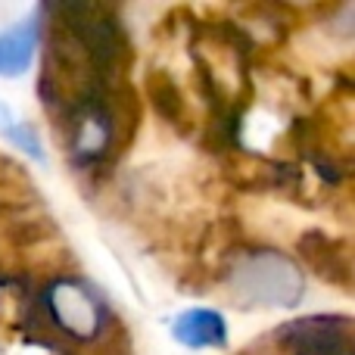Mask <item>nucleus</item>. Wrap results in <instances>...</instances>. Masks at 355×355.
I'll use <instances>...</instances> for the list:
<instances>
[{"label":"nucleus","instance_id":"f257e3e1","mask_svg":"<svg viewBox=\"0 0 355 355\" xmlns=\"http://www.w3.org/2000/svg\"><path fill=\"white\" fill-rule=\"evenodd\" d=\"M234 293L256 306H296L306 290L300 268L277 252H256L243 259L231 277Z\"/></svg>","mask_w":355,"mask_h":355},{"label":"nucleus","instance_id":"f03ea898","mask_svg":"<svg viewBox=\"0 0 355 355\" xmlns=\"http://www.w3.org/2000/svg\"><path fill=\"white\" fill-rule=\"evenodd\" d=\"M53 315L60 318V324L72 334H81V337H91L100 327V306L97 300L87 296L85 287L66 281L53 290Z\"/></svg>","mask_w":355,"mask_h":355},{"label":"nucleus","instance_id":"7ed1b4c3","mask_svg":"<svg viewBox=\"0 0 355 355\" xmlns=\"http://www.w3.org/2000/svg\"><path fill=\"white\" fill-rule=\"evenodd\" d=\"M172 337L190 349H209V346H225V318L212 309H190L172 324Z\"/></svg>","mask_w":355,"mask_h":355},{"label":"nucleus","instance_id":"20e7f679","mask_svg":"<svg viewBox=\"0 0 355 355\" xmlns=\"http://www.w3.org/2000/svg\"><path fill=\"white\" fill-rule=\"evenodd\" d=\"M37 19H22L16 28L3 31L0 35V75L12 78V75H22L31 66L37 50Z\"/></svg>","mask_w":355,"mask_h":355},{"label":"nucleus","instance_id":"39448f33","mask_svg":"<svg viewBox=\"0 0 355 355\" xmlns=\"http://www.w3.org/2000/svg\"><path fill=\"white\" fill-rule=\"evenodd\" d=\"M0 131H3L6 137H10L12 144H16L22 153L35 156V159H44V150H41V141H37V135L31 131V125L19 122L16 116H12L6 106H0Z\"/></svg>","mask_w":355,"mask_h":355}]
</instances>
